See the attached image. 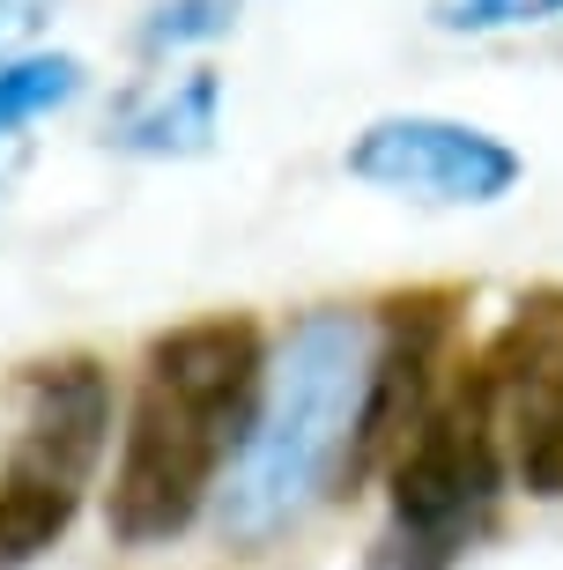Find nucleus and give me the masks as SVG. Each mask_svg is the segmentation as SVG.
<instances>
[{
  "label": "nucleus",
  "instance_id": "f257e3e1",
  "mask_svg": "<svg viewBox=\"0 0 563 570\" xmlns=\"http://www.w3.org/2000/svg\"><path fill=\"white\" fill-rule=\"evenodd\" d=\"M260 379H268V348L245 312H208L148 341L105 504L119 549L178 541L201 519L223 482V460H237L252 430Z\"/></svg>",
  "mask_w": 563,
  "mask_h": 570
},
{
  "label": "nucleus",
  "instance_id": "f03ea898",
  "mask_svg": "<svg viewBox=\"0 0 563 570\" xmlns=\"http://www.w3.org/2000/svg\"><path fill=\"white\" fill-rule=\"evenodd\" d=\"M363 379H371V318L363 312L327 304V312H304L290 326L274 371L260 379L252 430L230 460L223 489L230 549H260L274 533H290L319 497H341Z\"/></svg>",
  "mask_w": 563,
  "mask_h": 570
},
{
  "label": "nucleus",
  "instance_id": "7ed1b4c3",
  "mask_svg": "<svg viewBox=\"0 0 563 570\" xmlns=\"http://www.w3.org/2000/svg\"><path fill=\"white\" fill-rule=\"evenodd\" d=\"M497 482L504 444L497 415H489V385H482L475 356H459L445 363L430 407L386 460V489H394L386 504L394 511H386V533L371 549V570H453L497 504Z\"/></svg>",
  "mask_w": 563,
  "mask_h": 570
},
{
  "label": "nucleus",
  "instance_id": "20e7f679",
  "mask_svg": "<svg viewBox=\"0 0 563 570\" xmlns=\"http://www.w3.org/2000/svg\"><path fill=\"white\" fill-rule=\"evenodd\" d=\"M111 438V379L97 356H52L22 379V423L0 460V570H30L89 497Z\"/></svg>",
  "mask_w": 563,
  "mask_h": 570
},
{
  "label": "nucleus",
  "instance_id": "39448f33",
  "mask_svg": "<svg viewBox=\"0 0 563 570\" xmlns=\"http://www.w3.org/2000/svg\"><path fill=\"white\" fill-rule=\"evenodd\" d=\"M475 363L520 489L563 504V289L556 282L526 289Z\"/></svg>",
  "mask_w": 563,
  "mask_h": 570
},
{
  "label": "nucleus",
  "instance_id": "423d86ee",
  "mask_svg": "<svg viewBox=\"0 0 563 570\" xmlns=\"http://www.w3.org/2000/svg\"><path fill=\"white\" fill-rule=\"evenodd\" d=\"M341 164H349V178L423 200V208H497L520 186V148L467 127V119H438V111L371 119Z\"/></svg>",
  "mask_w": 563,
  "mask_h": 570
},
{
  "label": "nucleus",
  "instance_id": "0eeeda50",
  "mask_svg": "<svg viewBox=\"0 0 563 570\" xmlns=\"http://www.w3.org/2000/svg\"><path fill=\"white\" fill-rule=\"evenodd\" d=\"M215 134H223V75L186 67V75L134 89L119 119L105 127V141L126 156H208Z\"/></svg>",
  "mask_w": 563,
  "mask_h": 570
},
{
  "label": "nucleus",
  "instance_id": "6e6552de",
  "mask_svg": "<svg viewBox=\"0 0 563 570\" xmlns=\"http://www.w3.org/2000/svg\"><path fill=\"white\" fill-rule=\"evenodd\" d=\"M82 97V60L75 52H16V60H0V141L22 134L30 119L45 111H60Z\"/></svg>",
  "mask_w": 563,
  "mask_h": 570
},
{
  "label": "nucleus",
  "instance_id": "1a4fd4ad",
  "mask_svg": "<svg viewBox=\"0 0 563 570\" xmlns=\"http://www.w3.org/2000/svg\"><path fill=\"white\" fill-rule=\"evenodd\" d=\"M237 30V0H156L142 22V52H178Z\"/></svg>",
  "mask_w": 563,
  "mask_h": 570
},
{
  "label": "nucleus",
  "instance_id": "9d476101",
  "mask_svg": "<svg viewBox=\"0 0 563 570\" xmlns=\"http://www.w3.org/2000/svg\"><path fill=\"white\" fill-rule=\"evenodd\" d=\"M563 0H430V22L453 38H489V30H526V22H556Z\"/></svg>",
  "mask_w": 563,
  "mask_h": 570
},
{
  "label": "nucleus",
  "instance_id": "9b49d317",
  "mask_svg": "<svg viewBox=\"0 0 563 570\" xmlns=\"http://www.w3.org/2000/svg\"><path fill=\"white\" fill-rule=\"evenodd\" d=\"M52 8H60V0H0V52L22 45V38H38L45 22H52Z\"/></svg>",
  "mask_w": 563,
  "mask_h": 570
}]
</instances>
